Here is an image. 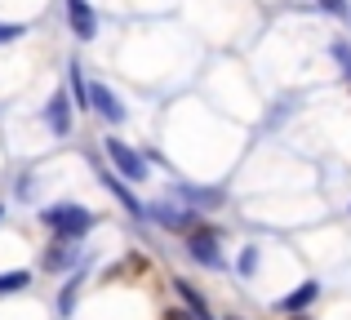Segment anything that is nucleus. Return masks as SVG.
<instances>
[{
	"instance_id": "1",
	"label": "nucleus",
	"mask_w": 351,
	"mask_h": 320,
	"mask_svg": "<svg viewBox=\"0 0 351 320\" xmlns=\"http://www.w3.org/2000/svg\"><path fill=\"white\" fill-rule=\"evenodd\" d=\"M40 223L49 227L58 241H80V236H89V227H94V214H89L85 205H71V200H58V205L40 209Z\"/></svg>"
},
{
	"instance_id": "2",
	"label": "nucleus",
	"mask_w": 351,
	"mask_h": 320,
	"mask_svg": "<svg viewBox=\"0 0 351 320\" xmlns=\"http://www.w3.org/2000/svg\"><path fill=\"white\" fill-rule=\"evenodd\" d=\"M143 214L152 218V223H160L165 232H191V227H196V209H187L178 196L173 200H156V205H147Z\"/></svg>"
},
{
	"instance_id": "3",
	"label": "nucleus",
	"mask_w": 351,
	"mask_h": 320,
	"mask_svg": "<svg viewBox=\"0 0 351 320\" xmlns=\"http://www.w3.org/2000/svg\"><path fill=\"white\" fill-rule=\"evenodd\" d=\"M103 147H107V160L116 164V173L125 182H147V156H143V151H134L129 143H120V138H107Z\"/></svg>"
},
{
	"instance_id": "4",
	"label": "nucleus",
	"mask_w": 351,
	"mask_h": 320,
	"mask_svg": "<svg viewBox=\"0 0 351 320\" xmlns=\"http://www.w3.org/2000/svg\"><path fill=\"white\" fill-rule=\"evenodd\" d=\"M62 14H67V27L76 40H94L98 36V14L89 0H62Z\"/></svg>"
},
{
	"instance_id": "5",
	"label": "nucleus",
	"mask_w": 351,
	"mask_h": 320,
	"mask_svg": "<svg viewBox=\"0 0 351 320\" xmlns=\"http://www.w3.org/2000/svg\"><path fill=\"white\" fill-rule=\"evenodd\" d=\"M187 254L200 262V267H223V254H218V236L209 232V227H191L187 232Z\"/></svg>"
},
{
	"instance_id": "6",
	"label": "nucleus",
	"mask_w": 351,
	"mask_h": 320,
	"mask_svg": "<svg viewBox=\"0 0 351 320\" xmlns=\"http://www.w3.org/2000/svg\"><path fill=\"white\" fill-rule=\"evenodd\" d=\"M89 112H98L107 125H125V116H129L112 85H89Z\"/></svg>"
},
{
	"instance_id": "7",
	"label": "nucleus",
	"mask_w": 351,
	"mask_h": 320,
	"mask_svg": "<svg viewBox=\"0 0 351 320\" xmlns=\"http://www.w3.org/2000/svg\"><path fill=\"white\" fill-rule=\"evenodd\" d=\"M45 125H49V134H58V138L71 134V98L67 94H53L49 103H45Z\"/></svg>"
},
{
	"instance_id": "8",
	"label": "nucleus",
	"mask_w": 351,
	"mask_h": 320,
	"mask_svg": "<svg viewBox=\"0 0 351 320\" xmlns=\"http://www.w3.org/2000/svg\"><path fill=\"white\" fill-rule=\"evenodd\" d=\"M76 241H53L49 245V254H45V271H62V267H76V258H80V249H71Z\"/></svg>"
},
{
	"instance_id": "9",
	"label": "nucleus",
	"mask_w": 351,
	"mask_h": 320,
	"mask_svg": "<svg viewBox=\"0 0 351 320\" xmlns=\"http://www.w3.org/2000/svg\"><path fill=\"white\" fill-rule=\"evenodd\" d=\"M173 289H178V298H182V303H187V312H191V320H214V316H209V303H205V298H200L196 294V289H191V280H173Z\"/></svg>"
},
{
	"instance_id": "10",
	"label": "nucleus",
	"mask_w": 351,
	"mask_h": 320,
	"mask_svg": "<svg viewBox=\"0 0 351 320\" xmlns=\"http://www.w3.org/2000/svg\"><path fill=\"white\" fill-rule=\"evenodd\" d=\"M103 187L112 191V196H116V200H120V205H125V209H129V214H134V218H143V205H138V200L129 196V187H125V178H120V173L103 169Z\"/></svg>"
},
{
	"instance_id": "11",
	"label": "nucleus",
	"mask_w": 351,
	"mask_h": 320,
	"mask_svg": "<svg viewBox=\"0 0 351 320\" xmlns=\"http://www.w3.org/2000/svg\"><path fill=\"white\" fill-rule=\"evenodd\" d=\"M316 294H320V285H316V280H307L302 289H293V294H285V298H280V312H302V307L316 303Z\"/></svg>"
},
{
	"instance_id": "12",
	"label": "nucleus",
	"mask_w": 351,
	"mask_h": 320,
	"mask_svg": "<svg viewBox=\"0 0 351 320\" xmlns=\"http://www.w3.org/2000/svg\"><path fill=\"white\" fill-rule=\"evenodd\" d=\"M173 196H178V200H191V205H218V200H223V191H214V187H187V182H178V187H173Z\"/></svg>"
},
{
	"instance_id": "13",
	"label": "nucleus",
	"mask_w": 351,
	"mask_h": 320,
	"mask_svg": "<svg viewBox=\"0 0 351 320\" xmlns=\"http://www.w3.org/2000/svg\"><path fill=\"white\" fill-rule=\"evenodd\" d=\"M80 62H71L67 67V85H71V98H76V107H89V85H85V76H80Z\"/></svg>"
},
{
	"instance_id": "14",
	"label": "nucleus",
	"mask_w": 351,
	"mask_h": 320,
	"mask_svg": "<svg viewBox=\"0 0 351 320\" xmlns=\"http://www.w3.org/2000/svg\"><path fill=\"white\" fill-rule=\"evenodd\" d=\"M27 285H32L27 271H0V294H23Z\"/></svg>"
},
{
	"instance_id": "15",
	"label": "nucleus",
	"mask_w": 351,
	"mask_h": 320,
	"mask_svg": "<svg viewBox=\"0 0 351 320\" xmlns=\"http://www.w3.org/2000/svg\"><path fill=\"white\" fill-rule=\"evenodd\" d=\"M329 53H334V62L343 67V76L351 80V40H334V45H329Z\"/></svg>"
},
{
	"instance_id": "16",
	"label": "nucleus",
	"mask_w": 351,
	"mask_h": 320,
	"mask_svg": "<svg viewBox=\"0 0 351 320\" xmlns=\"http://www.w3.org/2000/svg\"><path fill=\"white\" fill-rule=\"evenodd\" d=\"M18 36H27V27H23V23H0V45L18 40Z\"/></svg>"
},
{
	"instance_id": "17",
	"label": "nucleus",
	"mask_w": 351,
	"mask_h": 320,
	"mask_svg": "<svg viewBox=\"0 0 351 320\" xmlns=\"http://www.w3.org/2000/svg\"><path fill=\"white\" fill-rule=\"evenodd\" d=\"M71 303H76V280H67V289H62V298H58L62 312H71Z\"/></svg>"
},
{
	"instance_id": "18",
	"label": "nucleus",
	"mask_w": 351,
	"mask_h": 320,
	"mask_svg": "<svg viewBox=\"0 0 351 320\" xmlns=\"http://www.w3.org/2000/svg\"><path fill=\"white\" fill-rule=\"evenodd\" d=\"M258 267V249H245V258H240V271H245V276H249V271H254Z\"/></svg>"
},
{
	"instance_id": "19",
	"label": "nucleus",
	"mask_w": 351,
	"mask_h": 320,
	"mask_svg": "<svg viewBox=\"0 0 351 320\" xmlns=\"http://www.w3.org/2000/svg\"><path fill=\"white\" fill-rule=\"evenodd\" d=\"M320 9H329V14H347V0H320Z\"/></svg>"
},
{
	"instance_id": "20",
	"label": "nucleus",
	"mask_w": 351,
	"mask_h": 320,
	"mask_svg": "<svg viewBox=\"0 0 351 320\" xmlns=\"http://www.w3.org/2000/svg\"><path fill=\"white\" fill-rule=\"evenodd\" d=\"M0 218H5V209H0Z\"/></svg>"
},
{
	"instance_id": "21",
	"label": "nucleus",
	"mask_w": 351,
	"mask_h": 320,
	"mask_svg": "<svg viewBox=\"0 0 351 320\" xmlns=\"http://www.w3.org/2000/svg\"><path fill=\"white\" fill-rule=\"evenodd\" d=\"M347 85H351V80H347Z\"/></svg>"
}]
</instances>
